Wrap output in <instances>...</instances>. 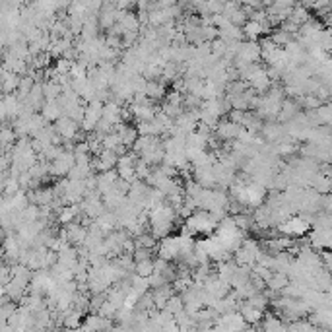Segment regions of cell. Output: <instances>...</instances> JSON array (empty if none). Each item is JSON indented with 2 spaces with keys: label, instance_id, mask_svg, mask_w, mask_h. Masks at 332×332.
Returning <instances> with one entry per match:
<instances>
[{
  "label": "cell",
  "instance_id": "cell-1",
  "mask_svg": "<svg viewBox=\"0 0 332 332\" xmlns=\"http://www.w3.org/2000/svg\"><path fill=\"white\" fill-rule=\"evenodd\" d=\"M181 255V237L175 235H165L157 245V257L165 260H175Z\"/></svg>",
  "mask_w": 332,
  "mask_h": 332
},
{
  "label": "cell",
  "instance_id": "cell-2",
  "mask_svg": "<svg viewBox=\"0 0 332 332\" xmlns=\"http://www.w3.org/2000/svg\"><path fill=\"white\" fill-rule=\"evenodd\" d=\"M74 165H76V156H74V152H70V150H64L61 156L51 161V173H52V175H57V177L68 175V173H70V169H72Z\"/></svg>",
  "mask_w": 332,
  "mask_h": 332
},
{
  "label": "cell",
  "instance_id": "cell-3",
  "mask_svg": "<svg viewBox=\"0 0 332 332\" xmlns=\"http://www.w3.org/2000/svg\"><path fill=\"white\" fill-rule=\"evenodd\" d=\"M243 128H245V126H241L239 123H235V121L228 119V121H219L218 125H216L214 134L218 136L219 140H226V142H229V140H237L239 134L243 132Z\"/></svg>",
  "mask_w": 332,
  "mask_h": 332
},
{
  "label": "cell",
  "instance_id": "cell-4",
  "mask_svg": "<svg viewBox=\"0 0 332 332\" xmlns=\"http://www.w3.org/2000/svg\"><path fill=\"white\" fill-rule=\"evenodd\" d=\"M52 126H54V130L63 136L64 140H76L78 130H80V123L70 119L68 115H63L57 123H52Z\"/></svg>",
  "mask_w": 332,
  "mask_h": 332
},
{
  "label": "cell",
  "instance_id": "cell-5",
  "mask_svg": "<svg viewBox=\"0 0 332 332\" xmlns=\"http://www.w3.org/2000/svg\"><path fill=\"white\" fill-rule=\"evenodd\" d=\"M63 115H64V107L61 105L59 99H54V101H47V103L43 105V117L47 119V123H57Z\"/></svg>",
  "mask_w": 332,
  "mask_h": 332
},
{
  "label": "cell",
  "instance_id": "cell-6",
  "mask_svg": "<svg viewBox=\"0 0 332 332\" xmlns=\"http://www.w3.org/2000/svg\"><path fill=\"white\" fill-rule=\"evenodd\" d=\"M146 95H148L150 99H161V97H165V84H163V80H161V82L148 80V86H146Z\"/></svg>",
  "mask_w": 332,
  "mask_h": 332
},
{
  "label": "cell",
  "instance_id": "cell-7",
  "mask_svg": "<svg viewBox=\"0 0 332 332\" xmlns=\"http://www.w3.org/2000/svg\"><path fill=\"white\" fill-rule=\"evenodd\" d=\"M241 315L245 317V321L247 322H259L260 317H262V309L255 307V305H251L249 301L245 299V303L241 305Z\"/></svg>",
  "mask_w": 332,
  "mask_h": 332
},
{
  "label": "cell",
  "instance_id": "cell-8",
  "mask_svg": "<svg viewBox=\"0 0 332 332\" xmlns=\"http://www.w3.org/2000/svg\"><path fill=\"white\" fill-rule=\"evenodd\" d=\"M305 229H307V224L303 219H290V222H286L282 226V231L288 233V235H301Z\"/></svg>",
  "mask_w": 332,
  "mask_h": 332
},
{
  "label": "cell",
  "instance_id": "cell-9",
  "mask_svg": "<svg viewBox=\"0 0 332 332\" xmlns=\"http://www.w3.org/2000/svg\"><path fill=\"white\" fill-rule=\"evenodd\" d=\"M134 270H136V274L150 278V276L156 272V260H154V259L138 260V262H136V266H134Z\"/></svg>",
  "mask_w": 332,
  "mask_h": 332
},
{
  "label": "cell",
  "instance_id": "cell-10",
  "mask_svg": "<svg viewBox=\"0 0 332 332\" xmlns=\"http://www.w3.org/2000/svg\"><path fill=\"white\" fill-rule=\"evenodd\" d=\"M165 309H169L173 315H177V313H181L183 309H185V299L179 297V295H171V299L167 301Z\"/></svg>",
  "mask_w": 332,
  "mask_h": 332
},
{
  "label": "cell",
  "instance_id": "cell-11",
  "mask_svg": "<svg viewBox=\"0 0 332 332\" xmlns=\"http://www.w3.org/2000/svg\"><path fill=\"white\" fill-rule=\"evenodd\" d=\"M226 2L228 0H208V10H210V14H224V10H226Z\"/></svg>",
  "mask_w": 332,
  "mask_h": 332
},
{
  "label": "cell",
  "instance_id": "cell-12",
  "mask_svg": "<svg viewBox=\"0 0 332 332\" xmlns=\"http://www.w3.org/2000/svg\"><path fill=\"white\" fill-rule=\"evenodd\" d=\"M268 286L272 288V290H282L284 286H286V278L284 276H270V280H268Z\"/></svg>",
  "mask_w": 332,
  "mask_h": 332
}]
</instances>
